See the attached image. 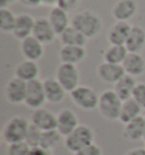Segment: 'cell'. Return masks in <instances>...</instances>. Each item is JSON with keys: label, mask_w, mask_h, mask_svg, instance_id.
<instances>
[{"label": "cell", "mask_w": 145, "mask_h": 155, "mask_svg": "<svg viewBox=\"0 0 145 155\" xmlns=\"http://www.w3.org/2000/svg\"><path fill=\"white\" fill-rule=\"evenodd\" d=\"M81 0H58L57 6L60 7L61 9H64L65 12H72L77 8V6L79 5Z\"/></svg>", "instance_id": "obj_33"}, {"label": "cell", "mask_w": 145, "mask_h": 155, "mask_svg": "<svg viewBox=\"0 0 145 155\" xmlns=\"http://www.w3.org/2000/svg\"><path fill=\"white\" fill-rule=\"evenodd\" d=\"M74 155H102V150H101V147L93 143L85 148L75 153Z\"/></svg>", "instance_id": "obj_34"}, {"label": "cell", "mask_w": 145, "mask_h": 155, "mask_svg": "<svg viewBox=\"0 0 145 155\" xmlns=\"http://www.w3.org/2000/svg\"><path fill=\"white\" fill-rule=\"evenodd\" d=\"M42 134H43L42 130H40L38 127H35L34 125L31 124L30 129H29L27 135H26L25 142L27 143L32 148H33V147H39L40 144H41Z\"/></svg>", "instance_id": "obj_30"}, {"label": "cell", "mask_w": 145, "mask_h": 155, "mask_svg": "<svg viewBox=\"0 0 145 155\" xmlns=\"http://www.w3.org/2000/svg\"><path fill=\"white\" fill-rule=\"evenodd\" d=\"M57 81L61 84L66 92L72 93L76 87L79 86V71L76 65L60 64L56 73Z\"/></svg>", "instance_id": "obj_6"}, {"label": "cell", "mask_w": 145, "mask_h": 155, "mask_svg": "<svg viewBox=\"0 0 145 155\" xmlns=\"http://www.w3.org/2000/svg\"><path fill=\"white\" fill-rule=\"evenodd\" d=\"M44 44L41 43L38 39H35L32 35L30 38L22 41L21 50L25 60L31 61H38L44 54Z\"/></svg>", "instance_id": "obj_13"}, {"label": "cell", "mask_w": 145, "mask_h": 155, "mask_svg": "<svg viewBox=\"0 0 145 155\" xmlns=\"http://www.w3.org/2000/svg\"><path fill=\"white\" fill-rule=\"evenodd\" d=\"M137 13V2L135 0H119L112 9V15L117 22H128Z\"/></svg>", "instance_id": "obj_15"}, {"label": "cell", "mask_w": 145, "mask_h": 155, "mask_svg": "<svg viewBox=\"0 0 145 155\" xmlns=\"http://www.w3.org/2000/svg\"><path fill=\"white\" fill-rule=\"evenodd\" d=\"M133 99L142 107L143 110H145V83H138L136 88L134 91Z\"/></svg>", "instance_id": "obj_32"}, {"label": "cell", "mask_w": 145, "mask_h": 155, "mask_svg": "<svg viewBox=\"0 0 145 155\" xmlns=\"http://www.w3.org/2000/svg\"><path fill=\"white\" fill-rule=\"evenodd\" d=\"M23 6L25 7H30V8H34L41 5V0H18Z\"/></svg>", "instance_id": "obj_36"}, {"label": "cell", "mask_w": 145, "mask_h": 155, "mask_svg": "<svg viewBox=\"0 0 145 155\" xmlns=\"http://www.w3.org/2000/svg\"><path fill=\"white\" fill-rule=\"evenodd\" d=\"M126 48L128 52L140 53L145 48V30L141 26H133L130 34L128 36Z\"/></svg>", "instance_id": "obj_24"}, {"label": "cell", "mask_w": 145, "mask_h": 155, "mask_svg": "<svg viewBox=\"0 0 145 155\" xmlns=\"http://www.w3.org/2000/svg\"><path fill=\"white\" fill-rule=\"evenodd\" d=\"M32 147L26 142H19L9 144L6 151V155H29Z\"/></svg>", "instance_id": "obj_31"}, {"label": "cell", "mask_w": 145, "mask_h": 155, "mask_svg": "<svg viewBox=\"0 0 145 155\" xmlns=\"http://www.w3.org/2000/svg\"><path fill=\"white\" fill-rule=\"evenodd\" d=\"M59 57L61 64L77 65L85 59V47H74V45H62L60 49Z\"/></svg>", "instance_id": "obj_19"}, {"label": "cell", "mask_w": 145, "mask_h": 155, "mask_svg": "<svg viewBox=\"0 0 145 155\" xmlns=\"http://www.w3.org/2000/svg\"><path fill=\"white\" fill-rule=\"evenodd\" d=\"M27 93V83L18 77L12 78L6 86V97L9 103L22 104L25 103Z\"/></svg>", "instance_id": "obj_8"}, {"label": "cell", "mask_w": 145, "mask_h": 155, "mask_svg": "<svg viewBox=\"0 0 145 155\" xmlns=\"http://www.w3.org/2000/svg\"><path fill=\"white\" fill-rule=\"evenodd\" d=\"M142 107L137 103L135 100L129 99L127 101L123 102V107H121V112H120L119 121L123 122L124 125H127L128 122L136 119L137 117L142 116Z\"/></svg>", "instance_id": "obj_25"}, {"label": "cell", "mask_w": 145, "mask_h": 155, "mask_svg": "<svg viewBox=\"0 0 145 155\" xmlns=\"http://www.w3.org/2000/svg\"><path fill=\"white\" fill-rule=\"evenodd\" d=\"M72 26L78 30L86 39H93L102 31V19L91 10L77 13L72 19Z\"/></svg>", "instance_id": "obj_1"}, {"label": "cell", "mask_w": 145, "mask_h": 155, "mask_svg": "<svg viewBox=\"0 0 145 155\" xmlns=\"http://www.w3.org/2000/svg\"><path fill=\"white\" fill-rule=\"evenodd\" d=\"M125 155H145V148H142V147L133 148L130 151H128Z\"/></svg>", "instance_id": "obj_37"}, {"label": "cell", "mask_w": 145, "mask_h": 155, "mask_svg": "<svg viewBox=\"0 0 145 155\" xmlns=\"http://www.w3.org/2000/svg\"><path fill=\"white\" fill-rule=\"evenodd\" d=\"M123 67L127 75L135 78L142 76L145 73V58L141 53L129 52L123 62Z\"/></svg>", "instance_id": "obj_18"}, {"label": "cell", "mask_w": 145, "mask_h": 155, "mask_svg": "<svg viewBox=\"0 0 145 155\" xmlns=\"http://www.w3.org/2000/svg\"><path fill=\"white\" fill-rule=\"evenodd\" d=\"M62 139V135L58 131L57 129L55 130H48V131H43L42 139H41V144L40 146L46 148V150H50L56 147Z\"/></svg>", "instance_id": "obj_29"}, {"label": "cell", "mask_w": 145, "mask_h": 155, "mask_svg": "<svg viewBox=\"0 0 145 155\" xmlns=\"http://www.w3.org/2000/svg\"><path fill=\"white\" fill-rule=\"evenodd\" d=\"M41 4L47 5V6H52V5L58 4V0H41Z\"/></svg>", "instance_id": "obj_39"}, {"label": "cell", "mask_w": 145, "mask_h": 155, "mask_svg": "<svg viewBox=\"0 0 145 155\" xmlns=\"http://www.w3.org/2000/svg\"><path fill=\"white\" fill-rule=\"evenodd\" d=\"M35 19L29 14H21L17 16L16 26L13 34L17 40L24 41L25 39L32 36L33 30H34Z\"/></svg>", "instance_id": "obj_17"}, {"label": "cell", "mask_w": 145, "mask_h": 155, "mask_svg": "<svg viewBox=\"0 0 145 155\" xmlns=\"http://www.w3.org/2000/svg\"><path fill=\"white\" fill-rule=\"evenodd\" d=\"M43 85H44L47 102L58 104L64 101L65 96H66V91H65L64 87L61 86V84L57 81V78L50 77L44 79Z\"/></svg>", "instance_id": "obj_16"}, {"label": "cell", "mask_w": 145, "mask_h": 155, "mask_svg": "<svg viewBox=\"0 0 145 155\" xmlns=\"http://www.w3.org/2000/svg\"><path fill=\"white\" fill-rule=\"evenodd\" d=\"M70 97L78 108L85 111H91L99 107L100 95L94 88L86 85H79L76 87L70 93Z\"/></svg>", "instance_id": "obj_5"}, {"label": "cell", "mask_w": 145, "mask_h": 155, "mask_svg": "<svg viewBox=\"0 0 145 155\" xmlns=\"http://www.w3.org/2000/svg\"><path fill=\"white\" fill-rule=\"evenodd\" d=\"M59 39L62 45H74V47H85L87 41L85 36L72 25L64 33L59 35Z\"/></svg>", "instance_id": "obj_26"}, {"label": "cell", "mask_w": 145, "mask_h": 155, "mask_svg": "<svg viewBox=\"0 0 145 155\" xmlns=\"http://www.w3.org/2000/svg\"><path fill=\"white\" fill-rule=\"evenodd\" d=\"M48 19H49L50 24L52 25L57 35H60L61 33H64L65 31L70 26L69 25L70 22H69L68 13L65 12L64 9H61L58 6H55L50 10Z\"/></svg>", "instance_id": "obj_20"}, {"label": "cell", "mask_w": 145, "mask_h": 155, "mask_svg": "<svg viewBox=\"0 0 145 155\" xmlns=\"http://www.w3.org/2000/svg\"><path fill=\"white\" fill-rule=\"evenodd\" d=\"M137 84L138 83L136 82V78L126 74L119 82L115 84L113 91L124 102V101H127V100L133 97V94H134V91L136 88Z\"/></svg>", "instance_id": "obj_22"}, {"label": "cell", "mask_w": 145, "mask_h": 155, "mask_svg": "<svg viewBox=\"0 0 145 155\" xmlns=\"http://www.w3.org/2000/svg\"><path fill=\"white\" fill-rule=\"evenodd\" d=\"M145 133V118L143 116L137 117L136 119L128 122L125 125L123 135L128 140L132 142H138L144 138Z\"/></svg>", "instance_id": "obj_21"}, {"label": "cell", "mask_w": 145, "mask_h": 155, "mask_svg": "<svg viewBox=\"0 0 145 155\" xmlns=\"http://www.w3.org/2000/svg\"><path fill=\"white\" fill-rule=\"evenodd\" d=\"M30 126L31 124L24 117L15 116L13 118H10L2 129L4 142L7 145L19 142H25L26 135L30 129Z\"/></svg>", "instance_id": "obj_2"}, {"label": "cell", "mask_w": 145, "mask_h": 155, "mask_svg": "<svg viewBox=\"0 0 145 155\" xmlns=\"http://www.w3.org/2000/svg\"><path fill=\"white\" fill-rule=\"evenodd\" d=\"M126 75L123 65H115L109 62H102L98 67V76L102 82L107 84H113L118 83Z\"/></svg>", "instance_id": "obj_11"}, {"label": "cell", "mask_w": 145, "mask_h": 155, "mask_svg": "<svg viewBox=\"0 0 145 155\" xmlns=\"http://www.w3.org/2000/svg\"><path fill=\"white\" fill-rule=\"evenodd\" d=\"M17 16L8 8H0V31L4 33H13L16 26Z\"/></svg>", "instance_id": "obj_28"}, {"label": "cell", "mask_w": 145, "mask_h": 155, "mask_svg": "<svg viewBox=\"0 0 145 155\" xmlns=\"http://www.w3.org/2000/svg\"><path fill=\"white\" fill-rule=\"evenodd\" d=\"M39 74H40V68H39L36 61L31 60L22 61L21 64L16 67V70H15L16 77H18L19 79L26 83L38 79Z\"/></svg>", "instance_id": "obj_23"}, {"label": "cell", "mask_w": 145, "mask_h": 155, "mask_svg": "<svg viewBox=\"0 0 145 155\" xmlns=\"http://www.w3.org/2000/svg\"><path fill=\"white\" fill-rule=\"evenodd\" d=\"M133 26L128 22H117L108 33V41L111 45H125Z\"/></svg>", "instance_id": "obj_14"}, {"label": "cell", "mask_w": 145, "mask_h": 155, "mask_svg": "<svg viewBox=\"0 0 145 155\" xmlns=\"http://www.w3.org/2000/svg\"><path fill=\"white\" fill-rule=\"evenodd\" d=\"M32 35L43 44H49L53 42L56 36H57L53 27L49 22V19L44 17L35 19L34 30H33V34Z\"/></svg>", "instance_id": "obj_12"}, {"label": "cell", "mask_w": 145, "mask_h": 155, "mask_svg": "<svg viewBox=\"0 0 145 155\" xmlns=\"http://www.w3.org/2000/svg\"><path fill=\"white\" fill-rule=\"evenodd\" d=\"M57 119H58L57 130L62 135V137H67L68 135H70L79 126L78 117L70 109L61 110L57 114Z\"/></svg>", "instance_id": "obj_10"}, {"label": "cell", "mask_w": 145, "mask_h": 155, "mask_svg": "<svg viewBox=\"0 0 145 155\" xmlns=\"http://www.w3.org/2000/svg\"><path fill=\"white\" fill-rule=\"evenodd\" d=\"M123 101L113 90H106L100 94L99 111L106 119L111 121L119 120Z\"/></svg>", "instance_id": "obj_3"}, {"label": "cell", "mask_w": 145, "mask_h": 155, "mask_svg": "<svg viewBox=\"0 0 145 155\" xmlns=\"http://www.w3.org/2000/svg\"><path fill=\"white\" fill-rule=\"evenodd\" d=\"M29 155H52V151L46 150V148H43V147H41V146L33 147V148L31 150Z\"/></svg>", "instance_id": "obj_35"}, {"label": "cell", "mask_w": 145, "mask_h": 155, "mask_svg": "<svg viewBox=\"0 0 145 155\" xmlns=\"http://www.w3.org/2000/svg\"><path fill=\"white\" fill-rule=\"evenodd\" d=\"M94 142V131L90 126L79 125L70 135L65 137V147L72 153H77Z\"/></svg>", "instance_id": "obj_4"}, {"label": "cell", "mask_w": 145, "mask_h": 155, "mask_svg": "<svg viewBox=\"0 0 145 155\" xmlns=\"http://www.w3.org/2000/svg\"><path fill=\"white\" fill-rule=\"evenodd\" d=\"M16 0H0V8H7V6L12 5Z\"/></svg>", "instance_id": "obj_38"}, {"label": "cell", "mask_w": 145, "mask_h": 155, "mask_svg": "<svg viewBox=\"0 0 145 155\" xmlns=\"http://www.w3.org/2000/svg\"><path fill=\"white\" fill-rule=\"evenodd\" d=\"M129 53L126 45H111L107 48L103 53V59L106 62L115 64V65H123L127 54Z\"/></svg>", "instance_id": "obj_27"}, {"label": "cell", "mask_w": 145, "mask_h": 155, "mask_svg": "<svg viewBox=\"0 0 145 155\" xmlns=\"http://www.w3.org/2000/svg\"><path fill=\"white\" fill-rule=\"evenodd\" d=\"M57 122H58V119L55 113L43 108L34 110L31 117V124L38 127L42 131L57 129Z\"/></svg>", "instance_id": "obj_9"}, {"label": "cell", "mask_w": 145, "mask_h": 155, "mask_svg": "<svg viewBox=\"0 0 145 155\" xmlns=\"http://www.w3.org/2000/svg\"><path fill=\"white\" fill-rule=\"evenodd\" d=\"M144 118H145V117H144ZM143 140L145 142V133H144V138H143Z\"/></svg>", "instance_id": "obj_40"}, {"label": "cell", "mask_w": 145, "mask_h": 155, "mask_svg": "<svg viewBox=\"0 0 145 155\" xmlns=\"http://www.w3.org/2000/svg\"><path fill=\"white\" fill-rule=\"evenodd\" d=\"M47 102L46 92L43 81L34 79L32 82L27 83V93H26L25 104L30 109L38 110L43 107V104Z\"/></svg>", "instance_id": "obj_7"}]
</instances>
